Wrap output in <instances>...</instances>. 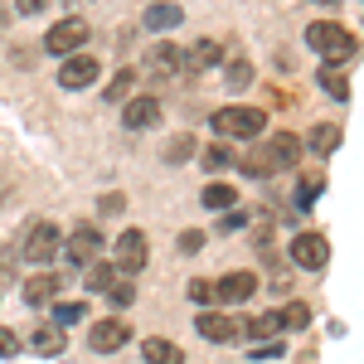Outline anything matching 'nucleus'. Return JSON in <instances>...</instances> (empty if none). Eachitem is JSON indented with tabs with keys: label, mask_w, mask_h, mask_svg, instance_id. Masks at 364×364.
I'll use <instances>...</instances> for the list:
<instances>
[{
	"label": "nucleus",
	"mask_w": 364,
	"mask_h": 364,
	"mask_svg": "<svg viewBox=\"0 0 364 364\" xmlns=\"http://www.w3.org/2000/svg\"><path fill=\"white\" fill-rule=\"evenodd\" d=\"M209 127L219 132V136H233V141H257L267 132V112L262 107H243V102H233V107H219V112L209 117Z\"/></svg>",
	"instance_id": "nucleus-1"
},
{
	"label": "nucleus",
	"mask_w": 364,
	"mask_h": 364,
	"mask_svg": "<svg viewBox=\"0 0 364 364\" xmlns=\"http://www.w3.org/2000/svg\"><path fill=\"white\" fill-rule=\"evenodd\" d=\"M306 44L316 54H326V63H350V58L360 54V39L345 25H331V20H316V25L306 29Z\"/></svg>",
	"instance_id": "nucleus-2"
},
{
	"label": "nucleus",
	"mask_w": 364,
	"mask_h": 364,
	"mask_svg": "<svg viewBox=\"0 0 364 364\" xmlns=\"http://www.w3.org/2000/svg\"><path fill=\"white\" fill-rule=\"evenodd\" d=\"M58 248H63V233H58V224H49V219L29 224L25 238H20V257H29V262H54Z\"/></svg>",
	"instance_id": "nucleus-3"
},
{
	"label": "nucleus",
	"mask_w": 364,
	"mask_h": 364,
	"mask_svg": "<svg viewBox=\"0 0 364 364\" xmlns=\"http://www.w3.org/2000/svg\"><path fill=\"white\" fill-rule=\"evenodd\" d=\"M102 248H107V243H102V233H97L92 224H78L68 238H63V248H58V252H68V262H73V267H87V262H97V257H102Z\"/></svg>",
	"instance_id": "nucleus-4"
},
{
	"label": "nucleus",
	"mask_w": 364,
	"mask_h": 364,
	"mask_svg": "<svg viewBox=\"0 0 364 364\" xmlns=\"http://www.w3.org/2000/svg\"><path fill=\"white\" fill-rule=\"evenodd\" d=\"M87 44V20H78V15H68V20H58L54 29H49V34H44V49H49V54H78V49H83Z\"/></svg>",
	"instance_id": "nucleus-5"
},
{
	"label": "nucleus",
	"mask_w": 364,
	"mask_h": 364,
	"mask_svg": "<svg viewBox=\"0 0 364 364\" xmlns=\"http://www.w3.org/2000/svg\"><path fill=\"white\" fill-rule=\"evenodd\" d=\"M117 272H127V277H136L146 272V262H151V252H146V233L141 228H127L122 238H117Z\"/></svg>",
	"instance_id": "nucleus-6"
},
{
	"label": "nucleus",
	"mask_w": 364,
	"mask_h": 364,
	"mask_svg": "<svg viewBox=\"0 0 364 364\" xmlns=\"http://www.w3.org/2000/svg\"><path fill=\"white\" fill-rule=\"evenodd\" d=\"M156 122H161V97L141 92V97H127L122 102V127L127 132H151Z\"/></svg>",
	"instance_id": "nucleus-7"
},
{
	"label": "nucleus",
	"mask_w": 364,
	"mask_h": 364,
	"mask_svg": "<svg viewBox=\"0 0 364 364\" xmlns=\"http://www.w3.org/2000/svg\"><path fill=\"white\" fill-rule=\"evenodd\" d=\"M262 156H267L272 175H277V170H291L296 161H301V136H291V132H267V146H262Z\"/></svg>",
	"instance_id": "nucleus-8"
},
{
	"label": "nucleus",
	"mask_w": 364,
	"mask_h": 364,
	"mask_svg": "<svg viewBox=\"0 0 364 364\" xmlns=\"http://www.w3.org/2000/svg\"><path fill=\"white\" fill-rule=\"evenodd\" d=\"M326 257H331V243H326L321 233H296V243H291V262H296V267L321 272V267H326Z\"/></svg>",
	"instance_id": "nucleus-9"
},
{
	"label": "nucleus",
	"mask_w": 364,
	"mask_h": 364,
	"mask_svg": "<svg viewBox=\"0 0 364 364\" xmlns=\"http://www.w3.org/2000/svg\"><path fill=\"white\" fill-rule=\"evenodd\" d=\"M87 83H97V58L92 54H68L63 68H58V87L78 92V87H87Z\"/></svg>",
	"instance_id": "nucleus-10"
},
{
	"label": "nucleus",
	"mask_w": 364,
	"mask_h": 364,
	"mask_svg": "<svg viewBox=\"0 0 364 364\" xmlns=\"http://www.w3.org/2000/svg\"><path fill=\"white\" fill-rule=\"evenodd\" d=\"M127 340H132V326H127L122 316H107V321H97V326L87 331V345L102 350V355H107V350H122Z\"/></svg>",
	"instance_id": "nucleus-11"
},
{
	"label": "nucleus",
	"mask_w": 364,
	"mask_h": 364,
	"mask_svg": "<svg viewBox=\"0 0 364 364\" xmlns=\"http://www.w3.org/2000/svg\"><path fill=\"white\" fill-rule=\"evenodd\" d=\"M180 58H185V73H209L224 63V49H219V39H195L190 49H180Z\"/></svg>",
	"instance_id": "nucleus-12"
},
{
	"label": "nucleus",
	"mask_w": 364,
	"mask_h": 364,
	"mask_svg": "<svg viewBox=\"0 0 364 364\" xmlns=\"http://www.w3.org/2000/svg\"><path fill=\"white\" fill-rule=\"evenodd\" d=\"M146 73H151L156 83H166V78H175V73H185V58H180L175 44H156V49L146 54Z\"/></svg>",
	"instance_id": "nucleus-13"
},
{
	"label": "nucleus",
	"mask_w": 364,
	"mask_h": 364,
	"mask_svg": "<svg viewBox=\"0 0 364 364\" xmlns=\"http://www.w3.org/2000/svg\"><path fill=\"white\" fill-rule=\"evenodd\" d=\"M252 291H257V277H252V272H228L224 282H214V301H224V306L248 301Z\"/></svg>",
	"instance_id": "nucleus-14"
},
{
	"label": "nucleus",
	"mask_w": 364,
	"mask_h": 364,
	"mask_svg": "<svg viewBox=\"0 0 364 364\" xmlns=\"http://www.w3.org/2000/svg\"><path fill=\"white\" fill-rule=\"evenodd\" d=\"M195 326L209 345H233V340H238V321H233V316H219V311H204Z\"/></svg>",
	"instance_id": "nucleus-15"
},
{
	"label": "nucleus",
	"mask_w": 364,
	"mask_h": 364,
	"mask_svg": "<svg viewBox=\"0 0 364 364\" xmlns=\"http://www.w3.org/2000/svg\"><path fill=\"white\" fill-rule=\"evenodd\" d=\"M141 360H146V364H185V355H180V345H175V340L151 336L146 345H141Z\"/></svg>",
	"instance_id": "nucleus-16"
},
{
	"label": "nucleus",
	"mask_w": 364,
	"mask_h": 364,
	"mask_svg": "<svg viewBox=\"0 0 364 364\" xmlns=\"http://www.w3.org/2000/svg\"><path fill=\"white\" fill-rule=\"evenodd\" d=\"M238 336L257 340V345H262V340H277L282 336V321L272 316V311H267V316H252V321H238Z\"/></svg>",
	"instance_id": "nucleus-17"
},
{
	"label": "nucleus",
	"mask_w": 364,
	"mask_h": 364,
	"mask_svg": "<svg viewBox=\"0 0 364 364\" xmlns=\"http://www.w3.org/2000/svg\"><path fill=\"white\" fill-rule=\"evenodd\" d=\"M316 83L326 87V97H336V102H345V97H350V73H345L340 63H326V68L316 73Z\"/></svg>",
	"instance_id": "nucleus-18"
},
{
	"label": "nucleus",
	"mask_w": 364,
	"mask_h": 364,
	"mask_svg": "<svg viewBox=\"0 0 364 364\" xmlns=\"http://www.w3.org/2000/svg\"><path fill=\"white\" fill-rule=\"evenodd\" d=\"M199 204H204V209H214V214H228V209L238 204V190H233V185H224V180H214V185H204Z\"/></svg>",
	"instance_id": "nucleus-19"
},
{
	"label": "nucleus",
	"mask_w": 364,
	"mask_h": 364,
	"mask_svg": "<svg viewBox=\"0 0 364 364\" xmlns=\"http://www.w3.org/2000/svg\"><path fill=\"white\" fill-rule=\"evenodd\" d=\"M58 287H63L58 277L39 272V277H29V282H25V301H29V306H49V301L58 296Z\"/></svg>",
	"instance_id": "nucleus-20"
},
{
	"label": "nucleus",
	"mask_w": 364,
	"mask_h": 364,
	"mask_svg": "<svg viewBox=\"0 0 364 364\" xmlns=\"http://www.w3.org/2000/svg\"><path fill=\"white\" fill-rule=\"evenodd\" d=\"M185 20V10L175 5V0H156L151 10H146V29H175Z\"/></svg>",
	"instance_id": "nucleus-21"
},
{
	"label": "nucleus",
	"mask_w": 364,
	"mask_h": 364,
	"mask_svg": "<svg viewBox=\"0 0 364 364\" xmlns=\"http://www.w3.org/2000/svg\"><path fill=\"white\" fill-rule=\"evenodd\" d=\"M25 345L34 355H58V350H63V331H58V326H34Z\"/></svg>",
	"instance_id": "nucleus-22"
},
{
	"label": "nucleus",
	"mask_w": 364,
	"mask_h": 364,
	"mask_svg": "<svg viewBox=\"0 0 364 364\" xmlns=\"http://www.w3.org/2000/svg\"><path fill=\"white\" fill-rule=\"evenodd\" d=\"M306 146L316 151V156H331V151H340V127H336V122H321V127H311Z\"/></svg>",
	"instance_id": "nucleus-23"
},
{
	"label": "nucleus",
	"mask_w": 364,
	"mask_h": 364,
	"mask_svg": "<svg viewBox=\"0 0 364 364\" xmlns=\"http://www.w3.org/2000/svg\"><path fill=\"white\" fill-rule=\"evenodd\" d=\"M83 282H87V291H107V287L117 282V267L97 257V262H87V267H83Z\"/></svg>",
	"instance_id": "nucleus-24"
},
{
	"label": "nucleus",
	"mask_w": 364,
	"mask_h": 364,
	"mask_svg": "<svg viewBox=\"0 0 364 364\" xmlns=\"http://www.w3.org/2000/svg\"><path fill=\"white\" fill-rule=\"evenodd\" d=\"M277 321H282V331H306L311 326V306L306 301H287V306L277 311Z\"/></svg>",
	"instance_id": "nucleus-25"
},
{
	"label": "nucleus",
	"mask_w": 364,
	"mask_h": 364,
	"mask_svg": "<svg viewBox=\"0 0 364 364\" xmlns=\"http://www.w3.org/2000/svg\"><path fill=\"white\" fill-rule=\"evenodd\" d=\"M132 87H136V68H122L112 83H107L102 97H107V102H127V97H132Z\"/></svg>",
	"instance_id": "nucleus-26"
},
{
	"label": "nucleus",
	"mask_w": 364,
	"mask_h": 364,
	"mask_svg": "<svg viewBox=\"0 0 364 364\" xmlns=\"http://www.w3.org/2000/svg\"><path fill=\"white\" fill-rule=\"evenodd\" d=\"M83 321H87L83 301H58V306H54V326H58V331H63V326H83Z\"/></svg>",
	"instance_id": "nucleus-27"
},
{
	"label": "nucleus",
	"mask_w": 364,
	"mask_h": 364,
	"mask_svg": "<svg viewBox=\"0 0 364 364\" xmlns=\"http://www.w3.org/2000/svg\"><path fill=\"white\" fill-rule=\"evenodd\" d=\"M248 83H252V68H248V58H233V63H228V87L238 92V87H248Z\"/></svg>",
	"instance_id": "nucleus-28"
},
{
	"label": "nucleus",
	"mask_w": 364,
	"mask_h": 364,
	"mask_svg": "<svg viewBox=\"0 0 364 364\" xmlns=\"http://www.w3.org/2000/svg\"><path fill=\"white\" fill-rule=\"evenodd\" d=\"M190 301H195V306H214V282L195 277L190 282Z\"/></svg>",
	"instance_id": "nucleus-29"
},
{
	"label": "nucleus",
	"mask_w": 364,
	"mask_h": 364,
	"mask_svg": "<svg viewBox=\"0 0 364 364\" xmlns=\"http://www.w3.org/2000/svg\"><path fill=\"white\" fill-rule=\"evenodd\" d=\"M107 296H112L117 306H132V301H136V287H132V282H122V277H117L112 287H107Z\"/></svg>",
	"instance_id": "nucleus-30"
},
{
	"label": "nucleus",
	"mask_w": 364,
	"mask_h": 364,
	"mask_svg": "<svg viewBox=\"0 0 364 364\" xmlns=\"http://www.w3.org/2000/svg\"><path fill=\"white\" fill-rule=\"evenodd\" d=\"M204 166H209V170L233 166V151H228V146H209V151H204Z\"/></svg>",
	"instance_id": "nucleus-31"
},
{
	"label": "nucleus",
	"mask_w": 364,
	"mask_h": 364,
	"mask_svg": "<svg viewBox=\"0 0 364 364\" xmlns=\"http://www.w3.org/2000/svg\"><path fill=\"white\" fill-rule=\"evenodd\" d=\"M185 156H195V136H180L166 146V161H185Z\"/></svg>",
	"instance_id": "nucleus-32"
},
{
	"label": "nucleus",
	"mask_w": 364,
	"mask_h": 364,
	"mask_svg": "<svg viewBox=\"0 0 364 364\" xmlns=\"http://www.w3.org/2000/svg\"><path fill=\"white\" fill-rule=\"evenodd\" d=\"M122 209H127V195H102L97 199V214H102V219H112V214H122Z\"/></svg>",
	"instance_id": "nucleus-33"
},
{
	"label": "nucleus",
	"mask_w": 364,
	"mask_h": 364,
	"mask_svg": "<svg viewBox=\"0 0 364 364\" xmlns=\"http://www.w3.org/2000/svg\"><path fill=\"white\" fill-rule=\"evenodd\" d=\"M243 166H248V175H257V180H262V175H272L267 156H262V146H257V151H248V161H243Z\"/></svg>",
	"instance_id": "nucleus-34"
},
{
	"label": "nucleus",
	"mask_w": 364,
	"mask_h": 364,
	"mask_svg": "<svg viewBox=\"0 0 364 364\" xmlns=\"http://www.w3.org/2000/svg\"><path fill=\"white\" fill-rule=\"evenodd\" d=\"M316 195H321V180H301V185H296V204H301V209H306Z\"/></svg>",
	"instance_id": "nucleus-35"
},
{
	"label": "nucleus",
	"mask_w": 364,
	"mask_h": 364,
	"mask_svg": "<svg viewBox=\"0 0 364 364\" xmlns=\"http://www.w3.org/2000/svg\"><path fill=\"white\" fill-rule=\"evenodd\" d=\"M204 248V233H199V228H185V233H180V252H199Z\"/></svg>",
	"instance_id": "nucleus-36"
},
{
	"label": "nucleus",
	"mask_w": 364,
	"mask_h": 364,
	"mask_svg": "<svg viewBox=\"0 0 364 364\" xmlns=\"http://www.w3.org/2000/svg\"><path fill=\"white\" fill-rule=\"evenodd\" d=\"M10 355H20V336H10V331L0 326V360H10Z\"/></svg>",
	"instance_id": "nucleus-37"
},
{
	"label": "nucleus",
	"mask_w": 364,
	"mask_h": 364,
	"mask_svg": "<svg viewBox=\"0 0 364 364\" xmlns=\"http://www.w3.org/2000/svg\"><path fill=\"white\" fill-rule=\"evenodd\" d=\"M277 355H282V345H277V340H262V345L252 350V360H277Z\"/></svg>",
	"instance_id": "nucleus-38"
},
{
	"label": "nucleus",
	"mask_w": 364,
	"mask_h": 364,
	"mask_svg": "<svg viewBox=\"0 0 364 364\" xmlns=\"http://www.w3.org/2000/svg\"><path fill=\"white\" fill-rule=\"evenodd\" d=\"M243 219H248V214H224V219H219V228H224V233H233V228H243Z\"/></svg>",
	"instance_id": "nucleus-39"
},
{
	"label": "nucleus",
	"mask_w": 364,
	"mask_h": 364,
	"mask_svg": "<svg viewBox=\"0 0 364 364\" xmlns=\"http://www.w3.org/2000/svg\"><path fill=\"white\" fill-rule=\"evenodd\" d=\"M39 10H49V0H20V15H39Z\"/></svg>",
	"instance_id": "nucleus-40"
},
{
	"label": "nucleus",
	"mask_w": 364,
	"mask_h": 364,
	"mask_svg": "<svg viewBox=\"0 0 364 364\" xmlns=\"http://www.w3.org/2000/svg\"><path fill=\"white\" fill-rule=\"evenodd\" d=\"M10 267H15V262H10V257H0V282L10 277Z\"/></svg>",
	"instance_id": "nucleus-41"
},
{
	"label": "nucleus",
	"mask_w": 364,
	"mask_h": 364,
	"mask_svg": "<svg viewBox=\"0 0 364 364\" xmlns=\"http://www.w3.org/2000/svg\"><path fill=\"white\" fill-rule=\"evenodd\" d=\"M316 5H336V0H316Z\"/></svg>",
	"instance_id": "nucleus-42"
}]
</instances>
